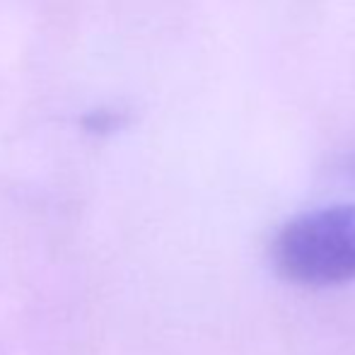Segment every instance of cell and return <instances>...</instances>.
<instances>
[{
  "label": "cell",
  "instance_id": "cell-1",
  "mask_svg": "<svg viewBox=\"0 0 355 355\" xmlns=\"http://www.w3.org/2000/svg\"><path fill=\"white\" fill-rule=\"evenodd\" d=\"M271 259L285 281L304 288L355 281V206L336 203L293 218L278 230Z\"/></svg>",
  "mask_w": 355,
  "mask_h": 355
}]
</instances>
